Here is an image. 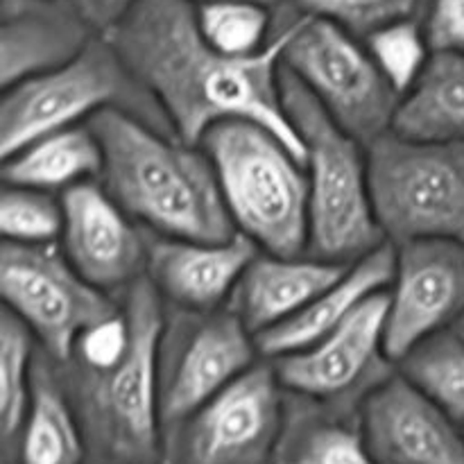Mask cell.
Returning a JSON list of instances; mask_svg holds the SVG:
<instances>
[{"label": "cell", "mask_w": 464, "mask_h": 464, "mask_svg": "<svg viewBox=\"0 0 464 464\" xmlns=\"http://www.w3.org/2000/svg\"><path fill=\"white\" fill-rule=\"evenodd\" d=\"M293 32V0L276 9L275 34L252 57H229L207 44L190 0H139L111 30L131 75L166 113L181 143L199 145L218 122L266 127L299 161L306 148L281 98V66Z\"/></svg>", "instance_id": "obj_1"}, {"label": "cell", "mask_w": 464, "mask_h": 464, "mask_svg": "<svg viewBox=\"0 0 464 464\" xmlns=\"http://www.w3.org/2000/svg\"><path fill=\"white\" fill-rule=\"evenodd\" d=\"M86 125L102 148L100 184L134 222L154 236L225 243L236 231L211 159L121 109Z\"/></svg>", "instance_id": "obj_2"}, {"label": "cell", "mask_w": 464, "mask_h": 464, "mask_svg": "<svg viewBox=\"0 0 464 464\" xmlns=\"http://www.w3.org/2000/svg\"><path fill=\"white\" fill-rule=\"evenodd\" d=\"M121 306L131 329L121 361L102 370L54 365L80 421L89 464H159L166 451L159 352L168 311L148 276L127 290Z\"/></svg>", "instance_id": "obj_3"}, {"label": "cell", "mask_w": 464, "mask_h": 464, "mask_svg": "<svg viewBox=\"0 0 464 464\" xmlns=\"http://www.w3.org/2000/svg\"><path fill=\"white\" fill-rule=\"evenodd\" d=\"M281 98L306 148V256L352 266L388 245L372 207L367 148L344 131L315 95L284 66Z\"/></svg>", "instance_id": "obj_4"}, {"label": "cell", "mask_w": 464, "mask_h": 464, "mask_svg": "<svg viewBox=\"0 0 464 464\" xmlns=\"http://www.w3.org/2000/svg\"><path fill=\"white\" fill-rule=\"evenodd\" d=\"M211 159L236 231L275 256H306L308 177L304 163L256 122L227 121L199 140Z\"/></svg>", "instance_id": "obj_5"}, {"label": "cell", "mask_w": 464, "mask_h": 464, "mask_svg": "<svg viewBox=\"0 0 464 464\" xmlns=\"http://www.w3.org/2000/svg\"><path fill=\"white\" fill-rule=\"evenodd\" d=\"M104 109H121L175 136L157 100L131 75L107 36L98 34L72 62L3 91L0 157L5 161L44 136L89 122Z\"/></svg>", "instance_id": "obj_6"}, {"label": "cell", "mask_w": 464, "mask_h": 464, "mask_svg": "<svg viewBox=\"0 0 464 464\" xmlns=\"http://www.w3.org/2000/svg\"><path fill=\"white\" fill-rule=\"evenodd\" d=\"M376 222L392 247L415 240L464 245V143L385 134L367 145Z\"/></svg>", "instance_id": "obj_7"}, {"label": "cell", "mask_w": 464, "mask_h": 464, "mask_svg": "<svg viewBox=\"0 0 464 464\" xmlns=\"http://www.w3.org/2000/svg\"><path fill=\"white\" fill-rule=\"evenodd\" d=\"M284 68L365 148L392 131L401 98L381 75L367 45L335 23L302 14L293 5Z\"/></svg>", "instance_id": "obj_8"}, {"label": "cell", "mask_w": 464, "mask_h": 464, "mask_svg": "<svg viewBox=\"0 0 464 464\" xmlns=\"http://www.w3.org/2000/svg\"><path fill=\"white\" fill-rule=\"evenodd\" d=\"M0 293L57 365L68 362L77 340L100 322L121 313L111 295L77 275L57 245L0 247Z\"/></svg>", "instance_id": "obj_9"}, {"label": "cell", "mask_w": 464, "mask_h": 464, "mask_svg": "<svg viewBox=\"0 0 464 464\" xmlns=\"http://www.w3.org/2000/svg\"><path fill=\"white\" fill-rule=\"evenodd\" d=\"M256 353V338L229 306L207 313L168 311L159 352L166 433L252 370Z\"/></svg>", "instance_id": "obj_10"}, {"label": "cell", "mask_w": 464, "mask_h": 464, "mask_svg": "<svg viewBox=\"0 0 464 464\" xmlns=\"http://www.w3.org/2000/svg\"><path fill=\"white\" fill-rule=\"evenodd\" d=\"M288 424V399L272 362H256L166 433L175 464H270Z\"/></svg>", "instance_id": "obj_11"}, {"label": "cell", "mask_w": 464, "mask_h": 464, "mask_svg": "<svg viewBox=\"0 0 464 464\" xmlns=\"http://www.w3.org/2000/svg\"><path fill=\"white\" fill-rule=\"evenodd\" d=\"M385 317L388 290L367 299L317 344L272 361L285 392L338 411L362 403L390 376Z\"/></svg>", "instance_id": "obj_12"}, {"label": "cell", "mask_w": 464, "mask_h": 464, "mask_svg": "<svg viewBox=\"0 0 464 464\" xmlns=\"http://www.w3.org/2000/svg\"><path fill=\"white\" fill-rule=\"evenodd\" d=\"M464 320V245L415 240L394 247L388 290L385 356L401 362L433 335Z\"/></svg>", "instance_id": "obj_13"}, {"label": "cell", "mask_w": 464, "mask_h": 464, "mask_svg": "<svg viewBox=\"0 0 464 464\" xmlns=\"http://www.w3.org/2000/svg\"><path fill=\"white\" fill-rule=\"evenodd\" d=\"M62 252L72 270L102 293H127L145 276L148 240L100 181L62 193Z\"/></svg>", "instance_id": "obj_14"}, {"label": "cell", "mask_w": 464, "mask_h": 464, "mask_svg": "<svg viewBox=\"0 0 464 464\" xmlns=\"http://www.w3.org/2000/svg\"><path fill=\"white\" fill-rule=\"evenodd\" d=\"M361 430L379 464H464L460 424L401 372L362 399Z\"/></svg>", "instance_id": "obj_15"}, {"label": "cell", "mask_w": 464, "mask_h": 464, "mask_svg": "<svg viewBox=\"0 0 464 464\" xmlns=\"http://www.w3.org/2000/svg\"><path fill=\"white\" fill-rule=\"evenodd\" d=\"M258 247L236 234L225 243H198L150 236L145 276L163 302L181 311L225 308Z\"/></svg>", "instance_id": "obj_16"}, {"label": "cell", "mask_w": 464, "mask_h": 464, "mask_svg": "<svg viewBox=\"0 0 464 464\" xmlns=\"http://www.w3.org/2000/svg\"><path fill=\"white\" fill-rule=\"evenodd\" d=\"M95 36L75 0H3V91L72 62Z\"/></svg>", "instance_id": "obj_17"}, {"label": "cell", "mask_w": 464, "mask_h": 464, "mask_svg": "<svg viewBox=\"0 0 464 464\" xmlns=\"http://www.w3.org/2000/svg\"><path fill=\"white\" fill-rule=\"evenodd\" d=\"M349 266L313 256L258 254L240 276L229 308L254 338L293 320L315 297L343 279Z\"/></svg>", "instance_id": "obj_18"}, {"label": "cell", "mask_w": 464, "mask_h": 464, "mask_svg": "<svg viewBox=\"0 0 464 464\" xmlns=\"http://www.w3.org/2000/svg\"><path fill=\"white\" fill-rule=\"evenodd\" d=\"M392 279L394 247L388 243L376 252L367 254L361 261L352 263L343 279L335 281L329 290L313 299L293 320L258 335V353L276 361V358L313 347L331 331L338 329L344 320H349L367 299L385 293Z\"/></svg>", "instance_id": "obj_19"}, {"label": "cell", "mask_w": 464, "mask_h": 464, "mask_svg": "<svg viewBox=\"0 0 464 464\" xmlns=\"http://www.w3.org/2000/svg\"><path fill=\"white\" fill-rule=\"evenodd\" d=\"M392 134L417 143H464V54L433 50L417 84L399 100Z\"/></svg>", "instance_id": "obj_20"}, {"label": "cell", "mask_w": 464, "mask_h": 464, "mask_svg": "<svg viewBox=\"0 0 464 464\" xmlns=\"http://www.w3.org/2000/svg\"><path fill=\"white\" fill-rule=\"evenodd\" d=\"M18 464H82L84 438L57 365L39 352L32 370L30 408L16 447Z\"/></svg>", "instance_id": "obj_21"}, {"label": "cell", "mask_w": 464, "mask_h": 464, "mask_svg": "<svg viewBox=\"0 0 464 464\" xmlns=\"http://www.w3.org/2000/svg\"><path fill=\"white\" fill-rule=\"evenodd\" d=\"M100 172L102 148L86 122L44 136L3 161L5 186H21L45 193L93 181Z\"/></svg>", "instance_id": "obj_22"}, {"label": "cell", "mask_w": 464, "mask_h": 464, "mask_svg": "<svg viewBox=\"0 0 464 464\" xmlns=\"http://www.w3.org/2000/svg\"><path fill=\"white\" fill-rule=\"evenodd\" d=\"M32 331L3 308L0 315V430L5 458H12L30 408L32 370L39 356Z\"/></svg>", "instance_id": "obj_23"}, {"label": "cell", "mask_w": 464, "mask_h": 464, "mask_svg": "<svg viewBox=\"0 0 464 464\" xmlns=\"http://www.w3.org/2000/svg\"><path fill=\"white\" fill-rule=\"evenodd\" d=\"M401 374L464 426V334L444 331L412 349L401 362Z\"/></svg>", "instance_id": "obj_24"}, {"label": "cell", "mask_w": 464, "mask_h": 464, "mask_svg": "<svg viewBox=\"0 0 464 464\" xmlns=\"http://www.w3.org/2000/svg\"><path fill=\"white\" fill-rule=\"evenodd\" d=\"M195 14L207 44L229 57H252L275 34L276 9L256 3H204Z\"/></svg>", "instance_id": "obj_25"}, {"label": "cell", "mask_w": 464, "mask_h": 464, "mask_svg": "<svg viewBox=\"0 0 464 464\" xmlns=\"http://www.w3.org/2000/svg\"><path fill=\"white\" fill-rule=\"evenodd\" d=\"M362 44L367 45L381 75L399 98H403L417 84L433 54L424 21L394 23L370 34Z\"/></svg>", "instance_id": "obj_26"}, {"label": "cell", "mask_w": 464, "mask_h": 464, "mask_svg": "<svg viewBox=\"0 0 464 464\" xmlns=\"http://www.w3.org/2000/svg\"><path fill=\"white\" fill-rule=\"evenodd\" d=\"M0 231L3 243L44 247L54 245L63 231L62 199L45 190L5 186L0 195Z\"/></svg>", "instance_id": "obj_27"}, {"label": "cell", "mask_w": 464, "mask_h": 464, "mask_svg": "<svg viewBox=\"0 0 464 464\" xmlns=\"http://www.w3.org/2000/svg\"><path fill=\"white\" fill-rule=\"evenodd\" d=\"M302 14L326 18L365 41L401 21H424L430 0H293Z\"/></svg>", "instance_id": "obj_28"}, {"label": "cell", "mask_w": 464, "mask_h": 464, "mask_svg": "<svg viewBox=\"0 0 464 464\" xmlns=\"http://www.w3.org/2000/svg\"><path fill=\"white\" fill-rule=\"evenodd\" d=\"M424 27L430 48L464 54V0H430Z\"/></svg>", "instance_id": "obj_29"}, {"label": "cell", "mask_w": 464, "mask_h": 464, "mask_svg": "<svg viewBox=\"0 0 464 464\" xmlns=\"http://www.w3.org/2000/svg\"><path fill=\"white\" fill-rule=\"evenodd\" d=\"M139 0H75L80 12L98 34H107Z\"/></svg>", "instance_id": "obj_30"}, {"label": "cell", "mask_w": 464, "mask_h": 464, "mask_svg": "<svg viewBox=\"0 0 464 464\" xmlns=\"http://www.w3.org/2000/svg\"><path fill=\"white\" fill-rule=\"evenodd\" d=\"M195 5H204V3H256L263 5V7H270V9H281L284 5H288L290 0H190Z\"/></svg>", "instance_id": "obj_31"}, {"label": "cell", "mask_w": 464, "mask_h": 464, "mask_svg": "<svg viewBox=\"0 0 464 464\" xmlns=\"http://www.w3.org/2000/svg\"><path fill=\"white\" fill-rule=\"evenodd\" d=\"M458 331H462V334H464V320L460 322V326H458Z\"/></svg>", "instance_id": "obj_32"}]
</instances>
